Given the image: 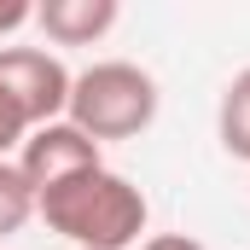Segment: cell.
<instances>
[{"label":"cell","mask_w":250,"mask_h":250,"mask_svg":"<svg viewBox=\"0 0 250 250\" xmlns=\"http://www.w3.org/2000/svg\"><path fill=\"white\" fill-rule=\"evenodd\" d=\"M35 215L76 250H128V245H140L151 204L128 175L99 163V169H82L59 187H47L35 198Z\"/></svg>","instance_id":"6da1fadb"},{"label":"cell","mask_w":250,"mask_h":250,"mask_svg":"<svg viewBox=\"0 0 250 250\" xmlns=\"http://www.w3.org/2000/svg\"><path fill=\"white\" fill-rule=\"evenodd\" d=\"M64 123L82 128L93 146L146 134V128L157 123V82H151V70H140V64H128V59L87 64L82 76H70Z\"/></svg>","instance_id":"7a4b0ae2"},{"label":"cell","mask_w":250,"mask_h":250,"mask_svg":"<svg viewBox=\"0 0 250 250\" xmlns=\"http://www.w3.org/2000/svg\"><path fill=\"white\" fill-rule=\"evenodd\" d=\"M0 93L29 117V128H47L70 105V70L47 47H0Z\"/></svg>","instance_id":"3957f363"},{"label":"cell","mask_w":250,"mask_h":250,"mask_svg":"<svg viewBox=\"0 0 250 250\" xmlns=\"http://www.w3.org/2000/svg\"><path fill=\"white\" fill-rule=\"evenodd\" d=\"M105 157H99V146L82 134V128H70L59 117V123L35 128L23 146H18V169H23V181L35 187V198L47 187H59V181H70V175H82V169H99Z\"/></svg>","instance_id":"277c9868"},{"label":"cell","mask_w":250,"mask_h":250,"mask_svg":"<svg viewBox=\"0 0 250 250\" xmlns=\"http://www.w3.org/2000/svg\"><path fill=\"white\" fill-rule=\"evenodd\" d=\"M117 18H123L117 0H47V6H35V23L53 47H93L117 29Z\"/></svg>","instance_id":"5b68a950"},{"label":"cell","mask_w":250,"mask_h":250,"mask_svg":"<svg viewBox=\"0 0 250 250\" xmlns=\"http://www.w3.org/2000/svg\"><path fill=\"white\" fill-rule=\"evenodd\" d=\"M215 134H221V151L250 163V70H239L227 87H221V105H215Z\"/></svg>","instance_id":"8992f818"},{"label":"cell","mask_w":250,"mask_h":250,"mask_svg":"<svg viewBox=\"0 0 250 250\" xmlns=\"http://www.w3.org/2000/svg\"><path fill=\"white\" fill-rule=\"evenodd\" d=\"M35 215V187L23 181L18 163H0V239L23 233V221Z\"/></svg>","instance_id":"52a82bcc"},{"label":"cell","mask_w":250,"mask_h":250,"mask_svg":"<svg viewBox=\"0 0 250 250\" xmlns=\"http://www.w3.org/2000/svg\"><path fill=\"white\" fill-rule=\"evenodd\" d=\"M29 134H35V128H29V117H23V111L0 93V163H12V151H18Z\"/></svg>","instance_id":"ba28073f"},{"label":"cell","mask_w":250,"mask_h":250,"mask_svg":"<svg viewBox=\"0 0 250 250\" xmlns=\"http://www.w3.org/2000/svg\"><path fill=\"white\" fill-rule=\"evenodd\" d=\"M23 23H35V6L29 0H0V35H18Z\"/></svg>","instance_id":"9c48e42d"},{"label":"cell","mask_w":250,"mask_h":250,"mask_svg":"<svg viewBox=\"0 0 250 250\" xmlns=\"http://www.w3.org/2000/svg\"><path fill=\"white\" fill-rule=\"evenodd\" d=\"M134 250H204L192 233H157V239H140Z\"/></svg>","instance_id":"30bf717a"}]
</instances>
